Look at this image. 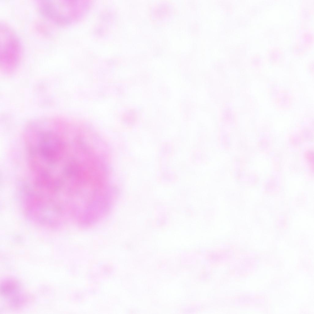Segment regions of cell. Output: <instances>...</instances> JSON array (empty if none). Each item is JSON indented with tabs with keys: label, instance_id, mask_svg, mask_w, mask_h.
<instances>
[{
	"label": "cell",
	"instance_id": "6da1fadb",
	"mask_svg": "<svg viewBox=\"0 0 314 314\" xmlns=\"http://www.w3.org/2000/svg\"><path fill=\"white\" fill-rule=\"evenodd\" d=\"M35 129L32 130V140L28 145L29 163L42 169L58 167L63 159L65 147L61 138L53 130Z\"/></svg>",
	"mask_w": 314,
	"mask_h": 314
},
{
	"label": "cell",
	"instance_id": "7a4b0ae2",
	"mask_svg": "<svg viewBox=\"0 0 314 314\" xmlns=\"http://www.w3.org/2000/svg\"><path fill=\"white\" fill-rule=\"evenodd\" d=\"M87 3L61 0H41L37 3L38 10L46 19L59 25L70 24L81 17L88 9Z\"/></svg>",
	"mask_w": 314,
	"mask_h": 314
},
{
	"label": "cell",
	"instance_id": "3957f363",
	"mask_svg": "<svg viewBox=\"0 0 314 314\" xmlns=\"http://www.w3.org/2000/svg\"><path fill=\"white\" fill-rule=\"evenodd\" d=\"M0 66L3 71L9 72L15 70L19 64L22 54L20 41L8 25L0 24Z\"/></svg>",
	"mask_w": 314,
	"mask_h": 314
},
{
	"label": "cell",
	"instance_id": "277c9868",
	"mask_svg": "<svg viewBox=\"0 0 314 314\" xmlns=\"http://www.w3.org/2000/svg\"><path fill=\"white\" fill-rule=\"evenodd\" d=\"M16 284L11 280L6 281L1 285V291L5 295H10L15 292L17 289Z\"/></svg>",
	"mask_w": 314,
	"mask_h": 314
}]
</instances>
